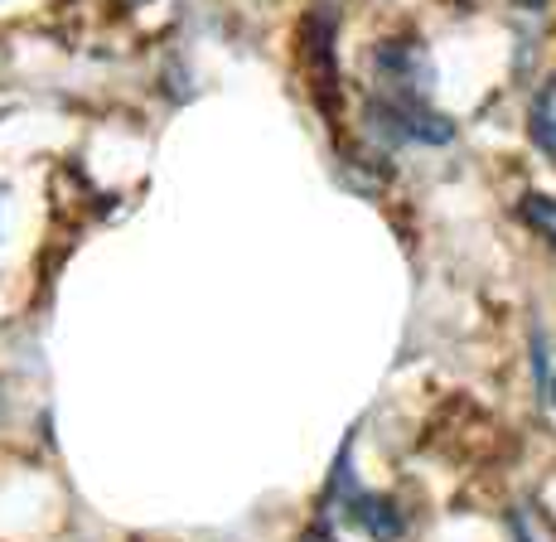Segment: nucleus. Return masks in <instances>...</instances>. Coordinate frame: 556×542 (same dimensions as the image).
I'll use <instances>...</instances> for the list:
<instances>
[{"label": "nucleus", "mask_w": 556, "mask_h": 542, "mask_svg": "<svg viewBox=\"0 0 556 542\" xmlns=\"http://www.w3.org/2000/svg\"><path fill=\"white\" fill-rule=\"evenodd\" d=\"M372 83L388 102H431L435 68L421 39H382L372 49Z\"/></svg>", "instance_id": "f257e3e1"}, {"label": "nucleus", "mask_w": 556, "mask_h": 542, "mask_svg": "<svg viewBox=\"0 0 556 542\" xmlns=\"http://www.w3.org/2000/svg\"><path fill=\"white\" fill-rule=\"evenodd\" d=\"M329 504H339V514H344L349 524H358L363 533L378 538V542H397V538L406 533L402 508L392 504L388 494H368V489H358V484H354V465H349V451L339 455V465H334Z\"/></svg>", "instance_id": "f03ea898"}, {"label": "nucleus", "mask_w": 556, "mask_h": 542, "mask_svg": "<svg viewBox=\"0 0 556 542\" xmlns=\"http://www.w3.org/2000/svg\"><path fill=\"white\" fill-rule=\"evenodd\" d=\"M372 122H378V131L388 136L392 146H431V151H441V146L455 141V122L445 112H435L431 102L378 98L372 102Z\"/></svg>", "instance_id": "7ed1b4c3"}, {"label": "nucleus", "mask_w": 556, "mask_h": 542, "mask_svg": "<svg viewBox=\"0 0 556 542\" xmlns=\"http://www.w3.org/2000/svg\"><path fill=\"white\" fill-rule=\"evenodd\" d=\"M528 126H532V141H538V151L556 165V78H547V83L538 88Z\"/></svg>", "instance_id": "20e7f679"}, {"label": "nucleus", "mask_w": 556, "mask_h": 542, "mask_svg": "<svg viewBox=\"0 0 556 542\" xmlns=\"http://www.w3.org/2000/svg\"><path fill=\"white\" fill-rule=\"evenodd\" d=\"M518 214L532 232H542L547 242H556V194H528L518 204Z\"/></svg>", "instance_id": "39448f33"}, {"label": "nucleus", "mask_w": 556, "mask_h": 542, "mask_svg": "<svg viewBox=\"0 0 556 542\" xmlns=\"http://www.w3.org/2000/svg\"><path fill=\"white\" fill-rule=\"evenodd\" d=\"M513 5H518V10H542L547 0H513Z\"/></svg>", "instance_id": "423d86ee"}, {"label": "nucleus", "mask_w": 556, "mask_h": 542, "mask_svg": "<svg viewBox=\"0 0 556 542\" xmlns=\"http://www.w3.org/2000/svg\"><path fill=\"white\" fill-rule=\"evenodd\" d=\"M513 538H518V542H532V538H528V528H522V524H513Z\"/></svg>", "instance_id": "0eeeda50"}, {"label": "nucleus", "mask_w": 556, "mask_h": 542, "mask_svg": "<svg viewBox=\"0 0 556 542\" xmlns=\"http://www.w3.org/2000/svg\"><path fill=\"white\" fill-rule=\"evenodd\" d=\"M547 398H552V402H556V378H552V382H547Z\"/></svg>", "instance_id": "6e6552de"}]
</instances>
